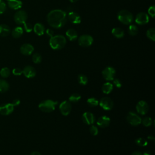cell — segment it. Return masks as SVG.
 <instances>
[{"label": "cell", "mask_w": 155, "mask_h": 155, "mask_svg": "<svg viewBox=\"0 0 155 155\" xmlns=\"http://www.w3.org/2000/svg\"><path fill=\"white\" fill-rule=\"evenodd\" d=\"M22 73L27 78H32L35 76L36 72L34 67L30 65H27L22 70Z\"/></svg>", "instance_id": "17"}, {"label": "cell", "mask_w": 155, "mask_h": 155, "mask_svg": "<svg viewBox=\"0 0 155 155\" xmlns=\"http://www.w3.org/2000/svg\"><path fill=\"white\" fill-rule=\"evenodd\" d=\"M24 32V30L21 27H15L12 31V35L15 38H20Z\"/></svg>", "instance_id": "24"}, {"label": "cell", "mask_w": 155, "mask_h": 155, "mask_svg": "<svg viewBox=\"0 0 155 155\" xmlns=\"http://www.w3.org/2000/svg\"><path fill=\"white\" fill-rule=\"evenodd\" d=\"M135 142L140 147H145L147 145L148 142L147 140L142 137H138L135 140Z\"/></svg>", "instance_id": "32"}, {"label": "cell", "mask_w": 155, "mask_h": 155, "mask_svg": "<svg viewBox=\"0 0 155 155\" xmlns=\"http://www.w3.org/2000/svg\"><path fill=\"white\" fill-rule=\"evenodd\" d=\"M150 18L147 13L145 12H139L138 13L135 18V22L137 24L139 25H145L149 22Z\"/></svg>", "instance_id": "9"}, {"label": "cell", "mask_w": 155, "mask_h": 155, "mask_svg": "<svg viewBox=\"0 0 155 155\" xmlns=\"http://www.w3.org/2000/svg\"><path fill=\"white\" fill-rule=\"evenodd\" d=\"M99 104L100 106L105 110H110L113 108L114 103L113 101L108 97H102Z\"/></svg>", "instance_id": "10"}, {"label": "cell", "mask_w": 155, "mask_h": 155, "mask_svg": "<svg viewBox=\"0 0 155 155\" xmlns=\"http://www.w3.org/2000/svg\"><path fill=\"white\" fill-rule=\"evenodd\" d=\"M9 8L13 10H18L22 6V2L20 0H7Z\"/></svg>", "instance_id": "19"}, {"label": "cell", "mask_w": 155, "mask_h": 155, "mask_svg": "<svg viewBox=\"0 0 155 155\" xmlns=\"http://www.w3.org/2000/svg\"><path fill=\"white\" fill-rule=\"evenodd\" d=\"M25 155H28V154H25Z\"/></svg>", "instance_id": "49"}, {"label": "cell", "mask_w": 155, "mask_h": 155, "mask_svg": "<svg viewBox=\"0 0 155 155\" xmlns=\"http://www.w3.org/2000/svg\"><path fill=\"white\" fill-rule=\"evenodd\" d=\"M67 42L66 38L62 35H53L49 40V45L53 50H61L64 47Z\"/></svg>", "instance_id": "2"}, {"label": "cell", "mask_w": 155, "mask_h": 155, "mask_svg": "<svg viewBox=\"0 0 155 155\" xmlns=\"http://www.w3.org/2000/svg\"><path fill=\"white\" fill-rule=\"evenodd\" d=\"M112 35L116 38H122L124 36V31L119 27H114L111 30Z\"/></svg>", "instance_id": "22"}, {"label": "cell", "mask_w": 155, "mask_h": 155, "mask_svg": "<svg viewBox=\"0 0 155 155\" xmlns=\"http://www.w3.org/2000/svg\"><path fill=\"white\" fill-rule=\"evenodd\" d=\"M93 38L90 35H82L78 38V44L82 47H87L92 45Z\"/></svg>", "instance_id": "6"}, {"label": "cell", "mask_w": 155, "mask_h": 155, "mask_svg": "<svg viewBox=\"0 0 155 155\" xmlns=\"http://www.w3.org/2000/svg\"><path fill=\"white\" fill-rule=\"evenodd\" d=\"M34 51V47L30 44H24L20 48L21 53L25 56H29L33 53Z\"/></svg>", "instance_id": "15"}, {"label": "cell", "mask_w": 155, "mask_h": 155, "mask_svg": "<svg viewBox=\"0 0 155 155\" xmlns=\"http://www.w3.org/2000/svg\"><path fill=\"white\" fill-rule=\"evenodd\" d=\"M117 19L125 25L130 24L133 21V14L127 10H120L117 15Z\"/></svg>", "instance_id": "3"}, {"label": "cell", "mask_w": 155, "mask_h": 155, "mask_svg": "<svg viewBox=\"0 0 155 155\" xmlns=\"http://www.w3.org/2000/svg\"><path fill=\"white\" fill-rule=\"evenodd\" d=\"M32 61L35 64H39L42 61V56L38 53H35L32 56Z\"/></svg>", "instance_id": "33"}, {"label": "cell", "mask_w": 155, "mask_h": 155, "mask_svg": "<svg viewBox=\"0 0 155 155\" xmlns=\"http://www.w3.org/2000/svg\"><path fill=\"white\" fill-rule=\"evenodd\" d=\"M24 28L25 30V31L27 33H30L33 30V26L30 23H27V22H25L24 24Z\"/></svg>", "instance_id": "38"}, {"label": "cell", "mask_w": 155, "mask_h": 155, "mask_svg": "<svg viewBox=\"0 0 155 155\" xmlns=\"http://www.w3.org/2000/svg\"><path fill=\"white\" fill-rule=\"evenodd\" d=\"M10 74V70L7 67H4L1 68V70H0V75L1 77L4 78H6L8 77Z\"/></svg>", "instance_id": "29"}, {"label": "cell", "mask_w": 155, "mask_h": 155, "mask_svg": "<svg viewBox=\"0 0 155 155\" xmlns=\"http://www.w3.org/2000/svg\"><path fill=\"white\" fill-rule=\"evenodd\" d=\"M33 30L38 36H42L45 33V27L42 23L40 22L36 23L33 27Z\"/></svg>", "instance_id": "20"}, {"label": "cell", "mask_w": 155, "mask_h": 155, "mask_svg": "<svg viewBox=\"0 0 155 155\" xmlns=\"http://www.w3.org/2000/svg\"><path fill=\"white\" fill-rule=\"evenodd\" d=\"M9 89V84L4 79H0V93H5Z\"/></svg>", "instance_id": "26"}, {"label": "cell", "mask_w": 155, "mask_h": 155, "mask_svg": "<svg viewBox=\"0 0 155 155\" xmlns=\"http://www.w3.org/2000/svg\"><path fill=\"white\" fill-rule=\"evenodd\" d=\"M90 133L93 135L96 136L98 134V129L95 125H91L90 128Z\"/></svg>", "instance_id": "39"}, {"label": "cell", "mask_w": 155, "mask_h": 155, "mask_svg": "<svg viewBox=\"0 0 155 155\" xmlns=\"http://www.w3.org/2000/svg\"><path fill=\"white\" fill-rule=\"evenodd\" d=\"M128 31L131 36H136L138 33V28L136 25L131 24L128 27Z\"/></svg>", "instance_id": "27"}, {"label": "cell", "mask_w": 155, "mask_h": 155, "mask_svg": "<svg viewBox=\"0 0 155 155\" xmlns=\"http://www.w3.org/2000/svg\"><path fill=\"white\" fill-rule=\"evenodd\" d=\"M30 155H41V154L40 153L38 152V151H33V152L30 154Z\"/></svg>", "instance_id": "46"}, {"label": "cell", "mask_w": 155, "mask_h": 155, "mask_svg": "<svg viewBox=\"0 0 155 155\" xmlns=\"http://www.w3.org/2000/svg\"><path fill=\"white\" fill-rule=\"evenodd\" d=\"M10 33V27L6 24H0V36H7Z\"/></svg>", "instance_id": "23"}, {"label": "cell", "mask_w": 155, "mask_h": 155, "mask_svg": "<svg viewBox=\"0 0 155 155\" xmlns=\"http://www.w3.org/2000/svg\"><path fill=\"white\" fill-rule=\"evenodd\" d=\"M19 104H20V101H19V99H14V100L12 101V104L14 107L18 105Z\"/></svg>", "instance_id": "43"}, {"label": "cell", "mask_w": 155, "mask_h": 155, "mask_svg": "<svg viewBox=\"0 0 155 155\" xmlns=\"http://www.w3.org/2000/svg\"><path fill=\"white\" fill-rule=\"evenodd\" d=\"M65 35L70 41H74L78 38V33L73 28L67 30L65 32Z\"/></svg>", "instance_id": "21"}, {"label": "cell", "mask_w": 155, "mask_h": 155, "mask_svg": "<svg viewBox=\"0 0 155 155\" xmlns=\"http://www.w3.org/2000/svg\"><path fill=\"white\" fill-rule=\"evenodd\" d=\"M67 15L61 9L51 10L47 15L48 24L54 28H61L66 23Z\"/></svg>", "instance_id": "1"}, {"label": "cell", "mask_w": 155, "mask_h": 155, "mask_svg": "<svg viewBox=\"0 0 155 155\" xmlns=\"http://www.w3.org/2000/svg\"><path fill=\"white\" fill-rule=\"evenodd\" d=\"M137 112L141 114V115H144L147 113L148 111V104L144 101H140L137 102L136 107Z\"/></svg>", "instance_id": "12"}, {"label": "cell", "mask_w": 155, "mask_h": 155, "mask_svg": "<svg viewBox=\"0 0 155 155\" xmlns=\"http://www.w3.org/2000/svg\"><path fill=\"white\" fill-rule=\"evenodd\" d=\"M110 119L107 116H102L98 118L97 125L101 128H105L110 125Z\"/></svg>", "instance_id": "18"}, {"label": "cell", "mask_w": 155, "mask_h": 155, "mask_svg": "<svg viewBox=\"0 0 155 155\" xmlns=\"http://www.w3.org/2000/svg\"><path fill=\"white\" fill-rule=\"evenodd\" d=\"M113 84L117 88H120L122 87V82L119 79H114L113 80Z\"/></svg>", "instance_id": "41"}, {"label": "cell", "mask_w": 155, "mask_h": 155, "mask_svg": "<svg viewBox=\"0 0 155 155\" xmlns=\"http://www.w3.org/2000/svg\"><path fill=\"white\" fill-rule=\"evenodd\" d=\"M81 95L78 93H73L69 97V102H77L81 99Z\"/></svg>", "instance_id": "31"}, {"label": "cell", "mask_w": 155, "mask_h": 155, "mask_svg": "<svg viewBox=\"0 0 155 155\" xmlns=\"http://www.w3.org/2000/svg\"><path fill=\"white\" fill-rule=\"evenodd\" d=\"M148 139L149 140H154V137L153 136H149L148 137Z\"/></svg>", "instance_id": "47"}, {"label": "cell", "mask_w": 155, "mask_h": 155, "mask_svg": "<svg viewBox=\"0 0 155 155\" xmlns=\"http://www.w3.org/2000/svg\"><path fill=\"white\" fill-rule=\"evenodd\" d=\"M71 2H72V3H74V2H77L78 0H69Z\"/></svg>", "instance_id": "48"}, {"label": "cell", "mask_w": 155, "mask_h": 155, "mask_svg": "<svg viewBox=\"0 0 155 155\" xmlns=\"http://www.w3.org/2000/svg\"><path fill=\"white\" fill-rule=\"evenodd\" d=\"M28 16L25 11L23 10H20L17 11L14 15V20L15 22L18 24H24L26 22Z\"/></svg>", "instance_id": "7"}, {"label": "cell", "mask_w": 155, "mask_h": 155, "mask_svg": "<svg viewBox=\"0 0 155 155\" xmlns=\"http://www.w3.org/2000/svg\"><path fill=\"white\" fill-rule=\"evenodd\" d=\"M113 88V85L110 82H105L104 84V85L102 87V91L105 94H109Z\"/></svg>", "instance_id": "25"}, {"label": "cell", "mask_w": 155, "mask_h": 155, "mask_svg": "<svg viewBox=\"0 0 155 155\" xmlns=\"http://www.w3.org/2000/svg\"><path fill=\"white\" fill-rule=\"evenodd\" d=\"M59 110L64 116H67L71 111V104L68 101H64L59 105Z\"/></svg>", "instance_id": "11"}, {"label": "cell", "mask_w": 155, "mask_h": 155, "mask_svg": "<svg viewBox=\"0 0 155 155\" xmlns=\"http://www.w3.org/2000/svg\"><path fill=\"white\" fill-rule=\"evenodd\" d=\"M143 155H151V153L150 151L147 150L143 153Z\"/></svg>", "instance_id": "45"}, {"label": "cell", "mask_w": 155, "mask_h": 155, "mask_svg": "<svg viewBox=\"0 0 155 155\" xmlns=\"http://www.w3.org/2000/svg\"><path fill=\"white\" fill-rule=\"evenodd\" d=\"M78 81L80 84L84 85H86L87 83L88 82V78L85 75L81 74H79L78 76Z\"/></svg>", "instance_id": "30"}, {"label": "cell", "mask_w": 155, "mask_h": 155, "mask_svg": "<svg viewBox=\"0 0 155 155\" xmlns=\"http://www.w3.org/2000/svg\"><path fill=\"white\" fill-rule=\"evenodd\" d=\"M141 122L145 127H150L153 124V120L150 117H145L141 120Z\"/></svg>", "instance_id": "35"}, {"label": "cell", "mask_w": 155, "mask_h": 155, "mask_svg": "<svg viewBox=\"0 0 155 155\" xmlns=\"http://www.w3.org/2000/svg\"><path fill=\"white\" fill-rule=\"evenodd\" d=\"M131 155H143V154L140 152V151H134L132 153V154Z\"/></svg>", "instance_id": "44"}, {"label": "cell", "mask_w": 155, "mask_h": 155, "mask_svg": "<svg viewBox=\"0 0 155 155\" xmlns=\"http://www.w3.org/2000/svg\"><path fill=\"white\" fill-rule=\"evenodd\" d=\"M58 104L57 101L47 99L42 101L39 104V108L43 112L50 113L54 110L56 105Z\"/></svg>", "instance_id": "4"}, {"label": "cell", "mask_w": 155, "mask_h": 155, "mask_svg": "<svg viewBox=\"0 0 155 155\" xmlns=\"http://www.w3.org/2000/svg\"><path fill=\"white\" fill-rule=\"evenodd\" d=\"M67 18L70 22L74 24H79L81 22L80 15L75 12H70L67 15Z\"/></svg>", "instance_id": "16"}, {"label": "cell", "mask_w": 155, "mask_h": 155, "mask_svg": "<svg viewBox=\"0 0 155 155\" xmlns=\"http://www.w3.org/2000/svg\"><path fill=\"white\" fill-rule=\"evenodd\" d=\"M82 119L84 123L87 125L93 124L95 122V117L94 114L89 111H86L84 113L82 116Z\"/></svg>", "instance_id": "14"}, {"label": "cell", "mask_w": 155, "mask_h": 155, "mask_svg": "<svg viewBox=\"0 0 155 155\" xmlns=\"http://www.w3.org/2000/svg\"><path fill=\"white\" fill-rule=\"evenodd\" d=\"M126 119L128 123L133 126H137L141 123L140 117L134 112H129L126 117Z\"/></svg>", "instance_id": "5"}, {"label": "cell", "mask_w": 155, "mask_h": 155, "mask_svg": "<svg viewBox=\"0 0 155 155\" xmlns=\"http://www.w3.org/2000/svg\"><path fill=\"white\" fill-rule=\"evenodd\" d=\"M7 5L3 0H0V15L4 13L6 10Z\"/></svg>", "instance_id": "36"}, {"label": "cell", "mask_w": 155, "mask_h": 155, "mask_svg": "<svg viewBox=\"0 0 155 155\" xmlns=\"http://www.w3.org/2000/svg\"><path fill=\"white\" fill-rule=\"evenodd\" d=\"M45 33H46L47 35V36H50V38H51V37H52V36H53V34H54V31H53V30L52 29H50V28H48V29H47V30H46V31H45Z\"/></svg>", "instance_id": "42"}, {"label": "cell", "mask_w": 155, "mask_h": 155, "mask_svg": "<svg viewBox=\"0 0 155 155\" xmlns=\"http://www.w3.org/2000/svg\"><path fill=\"white\" fill-rule=\"evenodd\" d=\"M14 110V106L12 103L4 104L0 105V114L2 115H8Z\"/></svg>", "instance_id": "13"}, {"label": "cell", "mask_w": 155, "mask_h": 155, "mask_svg": "<svg viewBox=\"0 0 155 155\" xmlns=\"http://www.w3.org/2000/svg\"><path fill=\"white\" fill-rule=\"evenodd\" d=\"M88 105L90 107H96L98 104H99V102L98 101L94 98V97H90L87 99V101Z\"/></svg>", "instance_id": "34"}, {"label": "cell", "mask_w": 155, "mask_h": 155, "mask_svg": "<svg viewBox=\"0 0 155 155\" xmlns=\"http://www.w3.org/2000/svg\"><path fill=\"white\" fill-rule=\"evenodd\" d=\"M147 38L152 41H155V29L154 28H150L146 32Z\"/></svg>", "instance_id": "28"}, {"label": "cell", "mask_w": 155, "mask_h": 155, "mask_svg": "<svg viewBox=\"0 0 155 155\" xmlns=\"http://www.w3.org/2000/svg\"><path fill=\"white\" fill-rule=\"evenodd\" d=\"M12 73L15 76H19L22 74V70L20 68H15L13 69Z\"/></svg>", "instance_id": "40"}, {"label": "cell", "mask_w": 155, "mask_h": 155, "mask_svg": "<svg viewBox=\"0 0 155 155\" xmlns=\"http://www.w3.org/2000/svg\"><path fill=\"white\" fill-rule=\"evenodd\" d=\"M115 74H116V70L112 67H105L102 72L103 78L107 81L113 80L114 79Z\"/></svg>", "instance_id": "8"}, {"label": "cell", "mask_w": 155, "mask_h": 155, "mask_svg": "<svg viewBox=\"0 0 155 155\" xmlns=\"http://www.w3.org/2000/svg\"><path fill=\"white\" fill-rule=\"evenodd\" d=\"M148 15L153 18H154L155 16V7L154 5L150 6L148 9Z\"/></svg>", "instance_id": "37"}]
</instances>
